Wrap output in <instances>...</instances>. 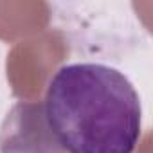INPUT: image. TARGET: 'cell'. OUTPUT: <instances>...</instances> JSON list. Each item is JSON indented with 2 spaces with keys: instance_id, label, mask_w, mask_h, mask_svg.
I'll return each mask as SVG.
<instances>
[{
  "instance_id": "6da1fadb",
  "label": "cell",
  "mask_w": 153,
  "mask_h": 153,
  "mask_svg": "<svg viewBox=\"0 0 153 153\" xmlns=\"http://www.w3.org/2000/svg\"><path fill=\"white\" fill-rule=\"evenodd\" d=\"M43 114L67 153H133L140 139L139 94L123 72L103 63H70L47 85Z\"/></svg>"
}]
</instances>
